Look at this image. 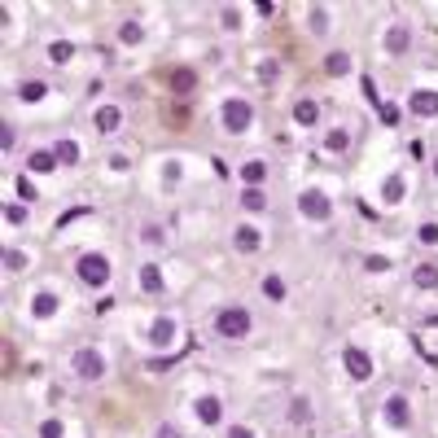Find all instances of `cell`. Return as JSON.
<instances>
[{
    "label": "cell",
    "instance_id": "1",
    "mask_svg": "<svg viewBox=\"0 0 438 438\" xmlns=\"http://www.w3.org/2000/svg\"><path fill=\"white\" fill-rule=\"evenodd\" d=\"M70 373L80 377V381H101V377H106V355H101L97 346H75Z\"/></svg>",
    "mask_w": 438,
    "mask_h": 438
},
{
    "label": "cell",
    "instance_id": "2",
    "mask_svg": "<svg viewBox=\"0 0 438 438\" xmlns=\"http://www.w3.org/2000/svg\"><path fill=\"white\" fill-rule=\"evenodd\" d=\"M219 119H224V132H228V136H241L246 127L254 123V106H250L246 97H228V101H224V114H219Z\"/></svg>",
    "mask_w": 438,
    "mask_h": 438
},
{
    "label": "cell",
    "instance_id": "3",
    "mask_svg": "<svg viewBox=\"0 0 438 438\" xmlns=\"http://www.w3.org/2000/svg\"><path fill=\"white\" fill-rule=\"evenodd\" d=\"M250 312H246V307H224V312L215 316V333H219V338H228V342H237V338H246V333H250Z\"/></svg>",
    "mask_w": 438,
    "mask_h": 438
},
{
    "label": "cell",
    "instance_id": "4",
    "mask_svg": "<svg viewBox=\"0 0 438 438\" xmlns=\"http://www.w3.org/2000/svg\"><path fill=\"white\" fill-rule=\"evenodd\" d=\"M75 272H80V280L92 285V290L110 285V259H106V254H84V259L75 263Z\"/></svg>",
    "mask_w": 438,
    "mask_h": 438
},
{
    "label": "cell",
    "instance_id": "5",
    "mask_svg": "<svg viewBox=\"0 0 438 438\" xmlns=\"http://www.w3.org/2000/svg\"><path fill=\"white\" fill-rule=\"evenodd\" d=\"M298 211H302L307 219H316V224H324V219L333 215V206H329V197H324L320 189H307V193L298 197Z\"/></svg>",
    "mask_w": 438,
    "mask_h": 438
},
{
    "label": "cell",
    "instance_id": "6",
    "mask_svg": "<svg viewBox=\"0 0 438 438\" xmlns=\"http://www.w3.org/2000/svg\"><path fill=\"white\" fill-rule=\"evenodd\" d=\"M342 364H346V373H351L355 381H368V377H373V355H368L364 346H346V351H342Z\"/></svg>",
    "mask_w": 438,
    "mask_h": 438
},
{
    "label": "cell",
    "instance_id": "7",
    "mask_svg": "<svg viewBox=\"0 0 438 438\" xmlns=\"http://www.w3.org/2000/svg\"><path fill=\"white\" fill-rule=\"evenodd\" d=\"M407 48H412V27H407V22L385 27V53H390V58H403Z\"/></svg>",
    "mask_w": 438,
    "mask_h": 438
},
{
    "label": "cell",
    "instance_id": "8",
    "mask_svg": "<svg viewBox=\"0 0 438 438\" xmlns=\"http://www.w3.org/2000/svg\"><path fill=\"white\" fill-rule=\"evenodd\" d=\"M407 110L417 114V119H434V114H438V92H434V88H421V92H412Z\"/></svg>",
    "mask_w": 438,
    "mask_h": 438
},
{
    "label": "cell",
    "instance_id": "9",
    "mask_svg": "<svg viewBox=\"0 0 438 438\" xmlns=\"http://www.w3.org/2000/svg\"><path fill=\"white\" fill-rule=\"evenodd\" d=\"M381 412H385V421H390L395 429H403V425L412 421V407H407V399H403V395H390V399L381 403Z\"/></svg>",
    "mask_w": 438,
    "mask_h": 438
},
{
    "label": "cell",
    "instance_id": "10",
    "mask_svg": "<svg viewBox=\"0 0 438 438\" xmlns=\"http://www.w3.org/2000/svg\"><path fill=\"white\" fill-rule=\"evenodd\" d=\"M193 412H197L202 425H219V421H224V403H219L215 395H202V399L193 403Z\"/></svg>",
    "mask_w": 438,
    "mask_h": 438
},
{
    "label": "cell",
    "instance_id": "11",
    "mask_svg": "<svg viewBox=\"0 0 438 438\" xmlns=\"http://www.w3.org/2000/svg\"><path fill=\"white\" fill-rule=\"evenodd\" d=\"M149 342H153V346H171V342H175V320H171V316H158V320H153V329H149Z\"/></svg>",
    "mask_w": 438,
    "mask_h": 438
},
{
    "label": "cell",
    "instance_id": "12",
    "mask_svg": "<svg viewBox=\"0 0 438 438\" xmlns=\"http://www.w3.org/2000/svg\"><path fill=\"white\" fill-rule=\"evenodd\" d=\"M233 241H237V250H241V254H254V250L263 246V233H259V228H250V224H241L237 233H233Z\"/></svg>",
    "mask_w": 438,
    "mask_h": 438
},
{
    "label": "cell",
    "instance_id": "13",
    "mask_svg": "<svg viewBox=\"0 0 438 438\" xmlns=\"http://www.w3.org/2000/svg\"><path fill=\"white\" fill-rule=\"evenodd\" d=\"M193 88H197V75H193L189 66H180V70H171V92H175V97H189Z\"/></svg>",
    "mask_w": 438,
    "mask_h": 438
},
{
    "label": "cell",
    "instance_id": "14",
    "mask_svg": "<svg viewBox=\"0 0 438 438\" xmlns=\"http://www.w3.org/2000/svg\"><path fill=\"white\" fill-rule=\"evenodd\" d=\"M316 119H320V106H316L312 97H302L298 106H294V123L298 127H316Z\"/></svg>",
    "mask_w": 438,
    "mask_h": 438
},
{
    "label": "cell",
    "instance_id": "15",
    "mask_svg": "<svg viewBox=\"0 0 438 438\" xmlns=\"http://www.w3.org/2000/svg\"><path fill=\"white\" fill-rule=\"evenodd\" d=\"M163 285H167V280H163V268L145 263V268H141V290H145V294H163Z\"/></svg>",
    "mask_w": 438,
    "mask_h": 438
},
{
    "label": "cell",
    "instance_id": "16",
    "mask_svg": "<svg viewBox=\"0 0 438 438\" xmlns=\"http://www.w3.org/2000/svg\"><path fill=\"white\" fill-rule=\"evenodd\" d=\"M119 123H123V110H119V106H101V110H97V132H119Z\"/></svg>",
    "mask_w": 438,
    "mask_h": 438
},
{
    "label": "cell",
    "instance_id": "17",
    "mask_svg": "<svg viewBox=\"0 0 438 438\" xmlns=\"http://www.w3.org/2000/svg\"><path fill=\"white\" fill-rule=\"evenodd\" d=\"M268 175V163L263 158H250V163H241V180H246V185L250 189H259V180Z\"/></svg>",
    "mask_w": 438,
    "mask_h": 438
},
{
    "label": "cell",
    "instance_id": "18",
    "mask_svg": "<svg viewBox=\"0 0 438 438\" xmlns=\"http://www.w3.org/2000/svg\"><path fill=\"white\" fill-rule=\"evenodd\" d=\"M31 312H35L40 320H48V316L58 312V294H48V290H44V294H35V298H31Z\"/></svg>",
    "mask_w": 438,
    "mask_h": 438
},
{
    "label": "cell",
    "instance_id": "19",
    "mask_svg": "<svg viewBox=\"0 0 438 438\" xmlns=\"http://www.w3.org/2000/svg\"><path fill=\"white\" fill-rule=\"evenodd\" d=\"M75 58V44L70 40H53V44H48V62H53V66H66Z\"/></svg>",
    "mask_w": 438,
    "mask_h": 438
},
{
    "label": "cell",
    "instance_id": "20",
    "mask_svg": "<svg viewBox=\"0 0 438 438\" xmlns=\"http://www.w3.org/2000/svg\"><path fill=\"white\" fill-rule=\"evenodd\" d=\"M412 280H417V290H438V268H434V263H421L417 272H412Z\"/></svg>",
    "mask_w": 438,
    "mask_h": 438
},
{
    "label": "cell",
    "instance_id": "21",
    "mask_svg": "<svg viewBox=\"0 0 438 438\" xmlns=\"http://www.w3.org/2000/svg\"><path fill=\"white\" fill-rule=\"evenodd\" d=\"M27 167L44 175V171H53V167H58V153H53V149H40V153H31V158H27Z\"/></svg>",
    "mask_w": 438,
    "mask_h": 438
},
{
    "label": "cell",
    "instance_id": "22",
    "mask_svg": "<svg viewBox=\"0 0 438 438\" xmlns=\"http://www.w3.org/2000/svg\"><path fill=\"white\" fill-rule=\"evenodd\" d=\"M141 40H145V27H141L136 18H127L123 27H119V44H141Z\"/></svg>",
    "mask_w": 438,
    "mask_h": 438
},
{
    "label": "cell",
    "instance_id": "23",
    "mask_svg": "<svg viewBox=\"0 0 438 438\" xmlns=\"http://www.w3.org/2000/svg\"><path fill=\"white\" fill-rule=\"evenodd\" d=\"M53 153H58V163H62V167H75V163H80V145H75V141H58V145H53Z\"/></svg>",
    "mask_w": 438,
    "mask_h": 438
},
{
    "label": "cell",
    "instance_id": "24",
    "mask_svg": "<svg viewBox=\"0 0 438 438\" xmlns=\"http://www.w3.org/2000/svg\"><path fill=\"white\" fill-rule=\"evenodd\" d=\"M346 70H351V53H329L324 58V75H333V80L346 75Z\"/></svg>",
    "mask_w": 438,
    "mask_h": 438
},
{
    "label": "cell",
    "instance_id": "25",
    "mask_svg": "<svg viewBox=\"0 0 438 438\" xmlns=\"http://www.w3.org/2000/svg\"><path fill=\"white\" fill-rule=\"evenodd\" d=\"M18 97H22V101H44V97H48V84H40V80H27V84L18 88Z\"/></svg>",
    "mask_w": 438,
    "mask_h": 438
},
{
    "label": "cell",
    "instance_id": "26",
    "mask_svg": "<svg viewBox=\"0 0 438 438\" xmlns=\"http://www.w3.org/2000/svg\"><path fill=\"white\" fill-rule=\"evenodd\" d=\"M324 145H329V149H333V153H342V149H346V145H351V132H346V127H333V132H329V136H324Z\"/></svg>",
    "mask_w": 438,
    "mask_h": 438
},
{
    "label": "cell",
    "instance_id": "27",
    "mask_svg": "<svg viewBox=\"0 0 438 438\" xmlns=\"http://www.w3.org/2000/svg\"><path fill=\"white\" fill-rule=\"evenodd\" d=\"M263 294H268L272 302H285V280H280V276H268V280H263Z\"/></svg>",
    "mask_w": 438,
    "mask_h": 438
},
{
    "label": "cell",
    "instance_id": "28",
    "mask_svg": "<svg viewBox=\"0 0 438 438\" xmlns=\"http://www.w3.org/2000/svg\"><path fill=\"white\" fill-rule=\"evenodd\" d=\"M381 193H385V202H390V206H395V202H403V175H390Z\"/></svg>",
    "mask_w": 438,
    "mask_h": 438
},
{
    "label": "cell",
    "instance_id": "29",
    "mask_svg": "<svg viewBox=\"0 0 438 438\" xmlns=\"http://www.w3.org/2000/svg\"><path fill=\"white\" fill-rule=\"evenodd\" d=\"M241 206H246V211H263V206H268L263 189H246V193H241Z\"/></svg>",
    "mask_w": 438,
    "mask_h": 438
},
{
    "label": "cell",
    "instance_id": "30",
    "mask_svg": "<svg viewBox=\"0 0 438 438\" xmlns=\"http://www.w3.org/2000/svg\"><path fill=\"white\" fill-rule=\"evenodd\" d=\"M307 22H312V35H324V31H329V9H312V13H307Z\"/></svg>",
    "mask_w": 438,
    "mask_h": 438
},
{
    "label": "cell",
    "instance_id": "31",
    "mask_svg": "<svg viewBox=\"0 0 438 438\" xmlns=\"http://www.w3.org/2000/svg\"><path fill=\"white\" fill-rule=\"evenodd\" d=\"M276 75H280V62H272V58H268V62L259 66V80H263V84H276Z\"/></svg>",
    "mask_w": 438,
    "mask_h": 438
},
{
    "label": "cell",
    "instance_id": "32",
    "mask_svg": "<svg viewBox=\"0 0 438 438\" xmlns=\"http://www.w3.org/2000/svg\"><path fill=\"white\" fill-rule=\"evenodd\" d=\"M417 237H421L425 246H438V224H421V228H417Z\"/></svg>",
    "mask_w": 438,
    "mask_h": 438
},
{
    "label": "cell",
    "instance_id": "33",
    "mask_svg": "<svg viewBox=\"0 0 438 438\" xmlns=\"http://www.w3.org/2000/svg\"><path fill=\"white\" fill-rule=\"evenodd\" d=\"M219 22H224L228 31H237V27H241V9H224V13H219Z\"/></svg>",
    "mask_w": 438,
    "mask_h": 438
},
{
    "label": "cell",
    "instance_id": "34",
    "mask_svg": "<svg viewBox=\"0 0 438 438\" xmlns=\"http://www.w3.org/2000/svg\"><path fill=\"white\" fill-rule=\"evenodd\" d=\"M141 241H149V246H163L167 237H163V228H158V224H149L145 233H141Z\"/></svg>",
    "mask_w": 438,
    "mask_h": 438
},
{
    "label": "cell",
    "instance_id": "35",
    "mask_svg": "<svg viewBox=\"0 0 438 438\" xmlns=\"http://www.w3.org/2000/svg\"><path fill=\"white\" fill-rule=\"evenodd\" d=\"M364 268H368V272H390V259H381V254H368Z\"/></svg>",
    "mask_w": 438,
    "mask_h": 438
},
{
    "label": "cell",
    "instance_id": "36",
    "mask_svg": "<svg viewBox=\"0 0 438 438\" xmlns=\"http://www.w3.org/2000/svg\"><path fill=\"white\" fill-rule=\"evenodd\" d=\"M377 114H381V123H399V106H385V101H381V106H377Z\"/></svg>",
    "mask_w": 438,
    "mask_h": 438
},
{
    "label": "cell",
    "instance_id": "37",
    "mask_svg": "<svg viewBox=\"0 0 438 438\" xmlns=\"http://www.w3.org/2000/svg\"><path fill=\"white\" fill-rule=\"evenodd\" d=\"M0 149H5V153L13 149V127H9V123H5V127H0Z\"/></svg>",
    "mask_w": 438,
    "mask_h": 438
},
{
    "label": "cell",
    "instance_id": "38",
    "mask_svg": "<svg viewBox=\"0 0 438 438\" xmlns=\"http://www.w3.org/2000/svg\"><path fill=\"white\" fill-rule=\"evenodd\" d=\"M5 263H9V272H22V263H27V259H22L18 250H9V254H5Z\"/></svg>",
    "mask_w": 438,
    "mask_h": 438
},
{
    "label": "cell",
    "instance_id": "39",
    "mask_svg": "<svg viewBox=\"0 0 438 438\" xmlns=\"http://www.w3.org/2000/svg\"><path fill=\"white\" fill-rule=\"evenodd\" d=\"M18 193H22V197H27V202L35 197V185H31V180H27V175H22V180H18Z\"/></svg>",
    "mask_w": 438,
    "mask_h": 438
},
{
    "label": "cell",
    "instance_id": "40",
    "mask_svg": "<svg viewBox=\"0 0 438 438\" xmlns=\"http://www.w3.org/2000/svg\"><path fill=\"white\" fill-rule=\"evenodd\" d=\"M5 215H9V224H22V219H27V211H22V206H5Z\"/></svg>",
    "mask_w": 438,
    "mask_h": 438
},
{
    "label": "cell",
    "instance_id": "41",
    "mask_svg": "<svg viewBox=\"0 0 438 438\" xmlns=\"http://www.w3.org/2000/svg\"><path fill=\"white\" fill-rule=\"evenodd\" d=\"M294 421H307V399H294V412H290Z\"/></svg>",
    "mask_w": 438,
    "mask_h": 438
},
{
    "label": "cell",
    "instance_id": "42",
    "mask_svg": "<svg viewBox=\"0 0 438 438\" xmlns=\"http://www.w3.org/2000/svg\"><path fill=\"white\" fill-rule=\"evenodd\" d=\"M40 434H44V438H62V425H58V421H44Z\"/></svg>",
    "mask_w": 438,
    "mask_h": 438
},
{
    "label": "cell",
    "instance_id": "43",
    "mask_svg": "<svg viewBox=\"0 0 438 438\" xmlns=\"http://www.w3.org/2000/svg\"><path fill=\"white\" fill-rule=\"evenodd\" d=\"M228 438H254V429H246V425H233V429H228Z\"/></svg>",
    "mask_w": 438,
    "mask_h": 438
},
{
    "label": "cell",
    "instance_id": "44",
    "mask_svg": "<svg viewBox=\"0 0 438 438\" xmlns=\"http://www.w3.org/2000/svg\"><path fill=\"white\" fill-rule=\"evenodd\" d=\"M158 438H185V434H180L175 425H158Z\"/></svg>",
    "mask_w": 438,
    "mask_h": 438
},
{
    "label": "cell",
    "instance_id": "45",
    "mask_svg": "<svg viewBox=\"0 0 438 438\" xmlns=\"http://www.w3.org/2000/svg\"><path fill=\"white\" fill-rule=\"evenodd\" d=\"M434 175H438V158H434Z\"/></svg>",
    "mask_w": 438,
    "mask_h": 438
}]
</instances>
